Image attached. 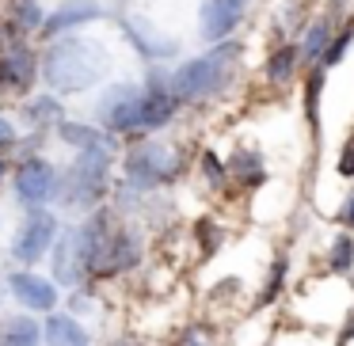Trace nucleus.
Wrapping results in <instances>:
<instances>
[{"mask_svg":"<svg viewBox=\"0 0 354 346\" xmlns=\"http://www.w3.org/2000/svg\"><path fill=\"white\" fill-rule=\"evenodd\" d=\"M42 343V331L31 316H16L0 327V346H39Z\"/></svg>","mask_w":354,"mask_h":346,"instance_id":"nucleus-16","label":"nucleus"},{"mask_svg":"<svg viewBox=\"0 0 354 346\" xmlns=\"http://www.w3.org/2000/svg\"><path fill=\"white\" fill-rule=\"evenodd\" d=\"M54 130H57V137H62L65 145H73L77 153H80V148H100V145H107V141H103V133L95 130V126H84V122H65V118H62Z\"/></svg>","mask_w":354,"mask_h":346,"instance_id":"nucleus-17","label":"nucleus"},{"mask_svg":"<svg viewBox=\"0 0 354 346\" xmlns=\"http://www.w3.org/2000/svg\"><path fill=\"white\" fill-rule=\"evenodd\" d=\"M16 141H19V133H16V126H12V118L0 115V148H12Z\"/></svg>","mask_w":354,"mask_h":346,"instance_id":"nucleus-27","label":"nucleus"},{"mask_svg":"<svg viewBox=\"0 0 354 346\" xmlns=\"http://www.w3.org/2000/svg\"><path fill=\"white\" fill-rule=\"evenodd\" d=\"M354 338V308H351V320H346V327H343V335H339V346H346Z\"/></svg>","mask_w":354,"mask_h":346,"instance_id":"nucleus-29","label":"nucleus"},{"mask_svg":"<svg viewBox=\"0 0 354 346\" xmlns=\"http://www.w3.org/2000/svg\"><path fill=\"white\" fill-rule=\"evenodd\" d=\"M73 312H92V300H88V297H77V300H73Z\"/></svg>","mask_w":354,"mask_h":346,"instance_id":"nucleus-30","label":"nucleus"},{"mask_svg":"<svg viewBox=\"0 0 354 346\" xmlns=\"http://www.w3.org/2000/svg\"><path fill=\"white\" fill-rule=\"evenodd\" d=\"M107 179H111V153H107V145L80 148L77 160L69 164V171H65L62 183H57V194H62L65 206L88 209L95 198H103Z\"/></svg>","mask_w":354,"mask_h":346,"instance_id":"nucleus-3","label":"nucleus"},{"mask_svg":"<svg viewBox=\"0 0 354 346\" xmlns=\"http://www.w3.org/2000/svg\"><path fill=\"white\" fill-rule=\"evenodd\" d=\"M297 65H301V50H297V42H278L274 46V54L267 57V65H263V77L270 80V84H286V80L297 73Z\"/></svg>","mask_w":354,"mask_h":346,"instance_id":"nucleus-15","label":"nucleus"},{"mask_svg":"<svg viewBox=\"0 0 354 346\" xmlns=\"http://www.w3.org/2000/svg\"><path fill=\"white\" fill-rule=\"evenodd\" d=\"M92 19H103V4H100V0H65V4H57V8L46 16L39 39L54 42V39H62V35L77 31V27L92 23Z\"/></svg>","mask_w":354,"mask_h":346,"instance_id":"nucleus-9","label":"nucleus"},{"mask_svg":"<svg viewBox=\"0 0 354 346\" xmlns=\"http://www.w3.org/2000/svg\"><path fill=\"white\" fill-rule=\"evenodd\" d=\"M4 69H8V92H19L27 95L35 88V80H39V57H35V50L24 42H8V50H4Z\"/></svg>","mask_w":354,"mask_h":346,"instance_id":"nucleus-12","label":"nucleus"},{"mask_svg":"<svg viewBox=\"0 0 354 346\" xmlns=\"http://www.w3.org/2000/svg\"><path fill=\"white\" fill-rule=\"evenodd\" d=\"M328 262H331V270H351V262H354V236H335Z\"/></svg>","mask_w":354,"mask_h":346,"instance_id":"nucleus-23","label":"nucleus"},{"mask_svg":"<svg viewBox=\"0 0 354 346\" xmlns=\"http://www.w3.org/2000/svg\"><path fill=\"white\" fill-rule=\"evenodd\" d=\"M328 39H331V19H316L313 27L305 31V42H301V61H308V65H316L320 61V54H324V46H328Z\"/></svg>","mask_w":354,"mask_h":346,"instance_id":"nucleus-20","label":"nucleus"},{"mask_svg":"<svg viewBox=\"0 0 354 346\" xmlns=\"http://www.w3.org/2000/svg\"><path fill=\"white\" fill-rule=\"evenodd\" d=\"M4 171H8V164H4V156H0V183H4Z\"/></svg>","mask_w":354,"mask_h":346,"instance_id":"nucleus-32","label":"nucleus"},{"mask_svg":"<svg viewBox=\"0 0 354 346\" xmlns=\"http://www.w3.org/2000/svg\"><path fill=\"white\" fill-rule=\"evenodd\" d=\"M282 278H286V259H278L274 270H270V278H267V289L259 293V305H270V300L278 297V289H282Z\"/></svg>","mask_w":354,"mask_h":346,"instance_id":"nucleus-24","label":"nucleus"},{"mask_svg":"<svg viewBox=\"0 0 354 346\" xmlns=\"http://www.w3.org/2000/svg\"><path fill=\"white\" fill-rule=\"evenodd\" d=\"M8 88V69H4V57H0V92Z\"/></svg>","mask_w":354,"mask_h":346,"instance_id":"nucleus-31","label":"nucleus"},{"mask_svg":"<svg viewBox=\"0 0 354 346\" xmlns=\"http://www.w3.org/2000/svg\"><path fill=\"white\" fill-rule=\"evenodd\" d=\"M232 4H240V8H244V4H248V0H232Z\"/></svg>","mask_w":354,"mask_h":346,"instance_id":"nucleus-33","label":"nucleus"},{"mask_svg":"<svg viewBox=\"0 0 354 346\" xmlns=\"http://www.w3.org/2000/svg\"><path fill=\"white\" fill-rule=\"evenodd\" d=\"M100 118L111 133H138L141 126V88L138 84H115L107 99L100 103Z\"/></svg>","mask_w":354,"mask_h":346,"instance_id":"nucleus-7","label":"nucleus"},{"mask_svg":"<svg viewBox=\"0 0 354 346\" xmlns=\"http://www.w3.org/2000/svg\"><path fill=\"white\" fill-rule=\"evenodd\" d=\"M202 171H206L214 183H221V179H225V168H221V160H217L214 153H202Z\"/></svg>","mask_w":354,"mask_h":346,"instance_id":"nucleus-26","label":"nucleus"},{"mask_svg":"<svg viewBox=\"0 0 354 346\" xmlns=\"http://www.w3.org/2000/svg\"><path fill=\"white\" fill-rule=\"evenodd\" d=\"M183 171V156H176L164 145H145L138 153L126 156V175L141 186V191H153L160 183H171V179Z\"/></svg>","mask_w":354,"mask_h":346,"instance_id":"nucleus-4","label":"nucleus"},{"mask_svg":"<svg viewBox=\"0 0 354 346\" xmlns=\"http://www.w3.org/2000/svg\"><path fill=\"white\" fill-rule=\"evenodd\" d=\"M320 92H324V69L316 65V69L305 77V110H308L313 133H320Z\"/></svg>","mask_w":354,"mask_h":346,"instance_id":"nucleus-21","label":"nucleus"},{"mask_svg":"<svg viewBox=\"0 0 354 346\" xmlns=\"http://www.w3.org/2000/svg\"><path fill=\"white\" fill-rule=\"evenodd\" d=\"M138 255H141V251H138V236L115 224V229L107 232V240H103L95 262L88 267V274H95V278H115V274H122V270H130L133 262H138Z\"/></svg>","mask_w":354,"mask_h":346,"instance_id":"nucleus-8","label":"nucleus"},{"mask_svg":"<svg viewBox=\"0 0 354 346\" xmlns=\"http://www.w3.org/2000/svg\"><path fill=\"white\" fill-rule=\"evenodd\" d=\"M339 221L346 224V229H354V191L346 194V202H343V209H339Z\"/></svg>","mask_w":354,"mask_h":346,"instance_id":"nucleus-28","label":"nucleus"},{"mask_svg":"<svg viewBox=\"0 0 354 346\" xmlns=\"http://www.w3.org/2000/svg\"><path fill=\"white\" fill-rule=\"evenodd\" d=\"M54 240H57V217L46 213V209H31L27 221L19 224V232H16L12 255H16L19 262H39L42 255L54 247Z\"/></svg>","mask_w":354,"mask_h":346,"instance_id":"nucleus-6","label":"nucleus"},{"mask_svg":"<svg viewBox=\"0 0 354 346\" xmlns=\"http://www.w3.org/2000/svg\"><path fill=\"white\" fill-rule=\"evenodd\" d=\"M8 289H12V297L24 308H31V312H50V308H57V289L46 278L31 274V270H16V274L8 278Z\"/></svg>","mask_w":354,"mask_h":346,"instance_id":"nucleus-11","label":"nucleus"},{"mask_svg":"<svg viewBox=\"0 0 354 346\" xmlns=\"http://www.w3.org/2000/svg\"><path fill=\"white\" fill-rule=\"evenodd\" d=\"M240 16H244V8L240 4H232V0H206L198 12V31L206 42H225L232 31H236Z\"/></svg>","mask_w":354,"mask_h":346,"instance_id":"nucleus-10","label":"nucleus"},{"mask_svg":"<svg viewBox=\"0 0 354 346\" xmlns=\"http://www.w3.org/2000/svg\"><path fill=\"white\" fill-rule=\"evenodd\" d=\"M335 171H339V175H343V179H354V137L346 141L343 156H339V160H335Z\"/></svg>","mask_w":354,"mask_h":346,"instance_id":"nucleus-25","label":"nucleus"},{"mask_svg":"<svg viewBox=\"0 0 354 346\" xmlns=\"http://www.w3.org/2000/svg\"><path fill=\"white\" fill-rule=\"evenodd\" d=\"M229 168H232V175H240L244 183H263V164L255 153H236Z\"/></svg>","mask_w":354,"mask_h":346,"instance_id":"nucleus-22","label":"nucleus"},{"mask_svg":"<svg viewBox=\"0 0 354 346\" xmlns=\"http://www.w3.org/2000/svg\"><path fill=\"white\" fill-rule=\"evenodd\" d=\"M351 46H354V19H346V23L328 39V46H324V54H320V61H316V65H320L324 73L335 69V65L346 57V50H351Z\"/></svg>","mask_w":354,"mask_h":346,"instance_id":"nucleus-19","label":"nucleus"},{"mask_svg":"<svg viewBox=\"0 0 354 346\" xmlns=\"http://www.w3.org/2000/svg\"><path fill=\"white\" fill-rule=\"evenodd\" d=\"M42 80L50 84V92L77 95L88 92L92 84H100L107 73V54L88 39H54L42 57Z\"/></svg>","mask_w":354,"mask_h":346,"instance_id":"nucleus-1","label":"nucleus"},{"mask_svg":"<svg viewBox=\"0 0 354 346\" xmlns=\"http://www.w3.org/2000/svg\"><path fill=\"white\" fill-rule=\"evenodd\" d=\"M84 262H80V251H77V240L73 232H62V240H54V278L62 285H80L84 282Z\"/></svg>","mask_w":354,"mask_h":346,"instance_id":"nucleus-13","label":"nucleus"},{"mask_svg":"<svg viewBox=\"0 0 354 346\" xmlns=\"http://www.w3.org/2000/svg\"><path fill=\"white\" fill-rule=\"evenodd\" d=\"M42 338H46V346H88L84 327L65 312H50L46 327H42Z\"/></svg>","mask_w":354,"mask_h":346,"instance_id":"nucleus-14","label":"nucleus"},{"mask_svg":"<svg viewBox=\"0 0 354 346\" xmlns=\"http://www.w3.org/2000/svg\"><path fill=\"white\" fill-rule=\"evenodd\" d=\"M24 115H27V122H31L35 130H50V126H57L65 118L62 103H57L54 95H35V99L24 107Z\"/></svg>","mask_w":354,"mask_h":346,"instance_id":"nucleus-18","label":"nucleus"},{"mask_svg":"<svg viewBox=\"0 0 354 346\" xmlns=\"http://www.w3.org/2000/svg\"><path fill=\"white\" fill-rule=\"evenodd\" d=\"M16 198L31 209H42L57 198V168L42 156H27L16 168Z\"/></svg>","mask_w":354,"mask_h":346,"instance_id":"nucleus-5","label":"nucleus"},{"mask_svg":"<svg viewBox=\"0 0 354 346\" xmlns=\"http://www.w3.org/2000/svg\"><path fill=\"white\" fill-rule=\"evenodd\" d=\"M240 57L236 42H217L209 54L194 57V61H183L176 73L168 77V92L176 95V103H198L217 95L232 77V61Z\"/></svg>","mask_w":354,"mask_h":346,"instance_id":"nucleus-2","label":"nucleus"}]
</instances>
